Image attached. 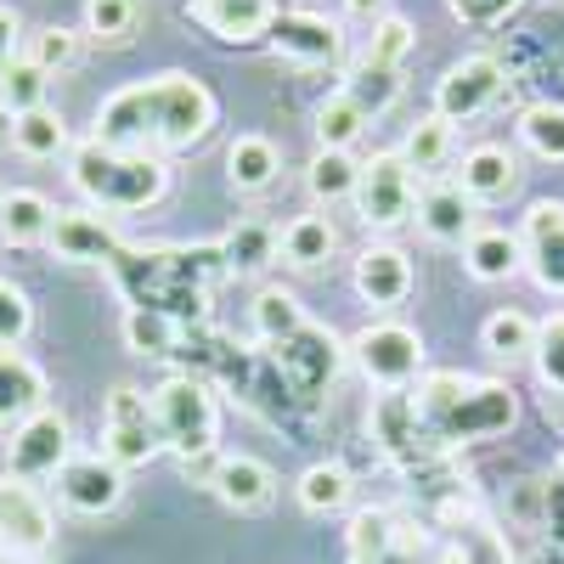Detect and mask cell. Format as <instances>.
<instances>
[{"label":"cell","instance_id":"1","mask_svg":"<svg viewBox=\"0 0 564 564\" xmlns=\"http://www.w3.org/2000/svg\"><path fill=\"white\" fill-rule=\"evenodd\" d=\"M220 124V102L215 90L181 68L148 74V79H130L119 90H108L102 108H97V141L108 148H130V153H193L215 135Z\"/></svg>","mask_w":564,"mask_h":564},{"label":"cell","instance_id":"2","mask_svg":"<svg viewBox=\"0 0 564 564\" xmlns=\"http://www.w3.org/2000/svg\"><path fill=\"white\" fill-rule=\"evenodd\" d=\"M226 276L220 243H198V249H124L113 260V282L130 300V311H159L175 322H204L209 311V289Z\"/></svg>","mask_w":564,"mask_h":564},{"label":"cell","instance_id":"3","mask_svg":"<svg viewBox=\"0 0 564 564\" xmlns=\"http://www.w3.org/2000/svg\"><path fill=\"white\" fill-rule=\"evenodd\" d=\"M406 395L417 406V423L430 430V441L446 446V452L475 446V441H497V435L513 430V417H520L513 390L497 384V379H475V372H423Z\"/></svg>","mask_w":564,"mask_h":564},{"label":"cell","instance_id":"4","mask_svg":"<svg viewBox=\"0 0 564 564\" xmlns=\"http://www.w3.org/2000/svg\"><path fill=\"white\" fill-rule=\"evenodd\" d=\"M68 181L74 193L102 209V215H141L170 193V164L153 153H130V148H108V141L85 135L68 148Z\"/></svg>","mask_w":564,"mask_h":564},{"label":"cell","instance_id":"5","mask_svg":"<svg viewBox=\"0 0 564 564\" xmlns=\"http://www.w3.org/2000/svg\"><path fill=\"white\" fill-rule=\"evenodd\" d=\"M148 401H153V423H159V446L175 463H198V457L220 452V401H215L209 379L170 372Z\"/></svg>","mask_w":564,"mask_h":564},{"label":"cell","instance_id":"6","mask_svg":"<svg viewBox=\"0 0 564 564\" xmlns=\"http://www.w3.org/2000/svg\"><path fill=\"white\" fill-rule=\"evenodd\" d=\"M345 564H435V536L395 502L356 508L345 525Z\"/></svg>","mask_w":564,"mask_h":564},{"label":"cell","instance_id":"7","mask_svg":"<svg viewBox=\"0 0 564 564\" xmlns=\"http://www.w3.org/2000/svg\"><path fill=\"white\" fill-rule=\"evenodd\" d=\"M339 361H345V345L327 334V327H316V322H305L294 339L271 345L276 384H282V395H294L300 406H316V401H322V390L334 384Z\"/></svg>","mask_w":564,"mask_h":564},{"label":"cell","instance_id":"8","mask_svg":"<svg viewBox=\"0 0 564 564\" xmlns=\"http://www.w3.org/2000/svg\"><path fill=\"white\" fill-rule=\"evenodd\" d=\"M350 356L372 390H412L423 379V339L406 322H367L350 339Z\"/></svg>","mask_w":564,"mask_h":564},{"label":"cell","instance_id":"9","mask_svg":"<svg viewBox=\"0 0 564 564\" xmlns=\"http://www.w3.org/2000/svg\"><path fill=\"white\" fill-rule=\"evenodd\" d=\"M361 226L372 231H395L417 215V175L406 170L401 153H372L361 159V175H356V193H350Z\"/></svg>","mask_w":564,"mask_h":564},{"label":"cell","instance_id":"10","mask_svg":"<svg viewBox=\"0 0 564 564\" xmlns=\"http://www.w3.org/2000/svg\"><path fill=\"white\" fill-rule=\"evenodd\" d=\"M74 457V430L57 406H40L34 417H23L12 441H7V475L23 480V486H45L57 480Z\"/></svg>","mask_w":564,"mask_h":564},{"label":"cell","instance_id":"11","mask_svg":"<svg viewBox=\"0 0 564 564\" xmlns=\"http://www.w3.org/2000/svg\"><path fill=\"white\" fill-rule=\"evenodd\" d=\"M430 525H435V564H513L508 536L480 508V497H463V502L441 508Z\"/></svg>","mask_w":564,"mask_h":564},{"label":"cell","instance_id":"12","mask_svg":"<svg viewBox=\"0 0 564 564\" xmlns=\"http://www.w3.org/2000/svg\"><path fill=\"white\" fill-rule=\"evenodd\" d=\"M159 446V423H153V401L141 395L135 384H113L102 395V457L119 468H141L153 463Z\"/></svg>","mask_w":564,"mask_h":564},{"label":"cell","instance_id":"13","mask_svg":"<svg viewBox=\"0 0 564 564\" xmlns=\"http://www.w3.org/2000/svg\"><path fill=\"white\" fill-rule=\"evenodd\" d=\"M57 542V513L40 497V486H23L0 475V553L7 558H45Z\"/></svg>","mask_w":564,"mask_h":564},{"label":"cell","instance_id":"14","mask_svg":"<svg viewBox=\"0 0 564 564\" xmlns=\"http://www.w3.org/2000/svg\"><path fill=\"white\" fill-rule=\"evenodd\" d=\"M508 90V68L497 63V57H486V52H475V57H463V63H452L441 79H435V113L446 119V124H463V119H480L497 97Z\"/></svg>","mask_w":564,"mask_h":564},{"label":"cell","instance_id":"15","mask_svg":"<svg viewBox=\"0 0 564 564\" xmlns=\"http://www.w3.org/2000/svg\"><path fill=\"white\" fill-rule=\"evenodd\" d=\"M45 249H52L57 260H68V265H108V271H113V260H119L130 243H124V231L113 226V215H102V209L85 204V209H57Z\"/></svg>","mask_w":564,"mask_h":564},{"label":"cell","instance_id":"16","mask_svg":"<svg viewBox=\"0 0 564 564\" xmlns=\"http://www.w3.org/2000/svg\"><path fill=\"white\" fill-rule=\"evenodd\" d=\"M271 52L300 68H339L345 63V29L322 12H276Z\"/></svg>","mask_w":564,"mask_h":564},{"label":"cell","instance_id":"17","mask_svg":"<svg viewBox=\"0 0 564 564\" xmlns=\"http://www.w3.org/2000/svg\"><path fill=\"white\" fill-rule=\"evenodd\" d=\"M520 254H525V271L536 276V289L564 300V204L558 198H536L525 209Z\"/></svg>","mask_w":564,"mask_h":564},{"label":"cell","instance_id":"18","mask_svg":"<svg viewBox=\"0 0 564 564\" xmlns=\"http://www.w3.org/2000/svg\"><path fill=\"white\" fill-rule=\"evenodd\" d=\"M57 497L68 513H85V520H102L124 502V468L108 457H68V468L57 475Z\"/></svg>","mask_w":564,"mask_h":564},{"label":"cell","instance_id":"19","mask_svg":"<svg viewBox=\"0 0 564 564\" xmlns=\"http://www.w3.org/2000/svg\"><path fill=\"white\" fill-rule=\"evenodd\" d=\"M282 12V0H186V18L220 45H254L271 40V23Z\"/></svg>","mask_w":564,"mask_h":564},{"label":"cell","instance_id":"20","mask_svg":"<svg viewBox=\"0 0 564 564\" xmlns=\"http://www.w3.org/2000/svg\"><path fill=\"white\" fill-rule=\"evenodd\" d=\"M356 294L372 305V311H395L406 294H412V260L395 249V243H367L356 254Z\"/></svg>","mask_w":564,"mask_h":564},{"label":"cell","instance_id":"21","mask_svg":"<svg viewBox=\"0 0 564 564\" xmlns=\"http://www.w3.org/2000/svg\"><path fill=\"white\" fill-rule=\"evenodd\" d=\"M209 491H215L231 513H260V508H271V497H276V475H271V463H260V457H249V452H220Z\"/></svg>","mask_w":564,"mask_h":564},{"label":"cell","instance_id":"22","mask_svg":"<svg viewBox=\"0 0 564 564\" xmlns=\"http://www.w3.org/2000/svg\"><path fill=\"white\" fill-rule=\"evenodd\" d=\"M475 209L480 204L468 198L457 181H435V186H423V193H417V226L430 231L435 243H468V238H475V231H480Z\"/></svg>","mask_w":564,"mask_h":564},{"label":"cell","instance_id":"23","mask_svg":"<svg viewBox=\"0 0 564 564\" xmlns=\"http://www.w3.org/2000/svg\"><path fill=\"white\" fill-rule=\"evenodd\" d=\"M45 395H52V384H45L40 361H29L23 350H0V430L12 435L23 417L45 406Z\"/></svg>","mask_w":564,"mask_h":564},{"label":"cell","instance_id":"24","mask_svg":"<svg viewBox=\"0 0 564 564\" xmlns=\"http://www.w3.org/2000/svg\"><path fill=\"white\" fill-rule=\"evenodd\" d=\"M457 186L475 204H497L520 186V159H513L502 141H480V148L463 153V170H457Z\"/></svg>","mask_w":564,"mask_h":564},{"label":"cell","instance_id":"25","mask_svg":"<svg viewBox=\"0 0 564 564\" xmlns=\"http://www.w3.org/2000/svg\"><path fill=\"white\" fill-rule=\"evenodd\" d=\"M52 220H57L52 198L34 193V186H12V193H0V238H7V243H18V249L45 243V238H52Z\"/></svg>","mask_w":564,"mask_h":564},{"label":"cell","instance_id":"26","mask_svg":"<svg viewBox=\"0 0 564 564\" xmlns=\"http://www.w3.org/2000/svg\"><path fill=\"white\" fill-rule=\"evenodd\" d=\"M276 254L289 260L294 271H322L327 260L339 254V231L327 215H294L289 226H282V238H276Z\"/></svg>","mask_w":564,"mask_h":564},{"label":"cell","instance_id":"27","mask_svg":"<svg viewBox=\"0 0 564 564\" xmlns=\"http://www.w3.org/2000/svg\"><path fill=\"white\" fill-rule=\"evenodd\" d=\"M282 170V153H276V141L271 135H238L226 148V186L231 193H265V186L276 181Z\"/></svg>","mask_w":564,"mask_h":564},{"label":"cell","instance_id":"28","mask_svg":"<svg viewBox=\"0 0 564 564\" xmlns=\"http://www.w3.org/2000/svg\"><path fill=\"white\" fill-rule=\"evenodd\" d=\"M345 97L367 113V119H379V113H390L395 102H401V68H384V63H372V57H356L350 68H345Z\"/></svg>","mask_w":564,"mask_h":564},{"label":"cell","instance_id":"29","mask_svg":"<svg viewBox=\"0 0 564 564\" xmlns=\"http://www.w3.org/2000/svg\"><path fill=\"white\" fill-rule=\"evenodd\" d=\"M276 238L282 231L265 226V220H238L220 238V260H226V276H249V271H265L276 260Z\"/></svg>","mask_w":564,"mask_h":564},{"label":"cell","instance_id":"30","mask_svg":"<svg viewBox=\"0 0 564 564\" xmlns=\"http://www.w3.org/2000/svg\"><path fill=\"white\" fill-rule=\"evenodd\" d=\"M463 265H468L475 282H508L525 265V254H520V238H513V231H475V238L463 243Z\"/></svg>","mask_w":564,"mask_h":564},{"label":"cell","instance_id":"31","mask_svg":"<svg viewBox=\"0 0 564 564\" xmlns=\"http://www.w3.org/2000/svg\"><path fill=\"white\" fill-rule=\"evenodd\" d=\"M294 491H300V508H305V513L327 520V513H345V508H350L356 480H350V468H345V463H311Z\"/></svg>","mask_w":564,"mask_h":564},{"label":"cell","instance_id":"32","mask_svg":"<svg viewBox=\"0 0 564 564\" xmlns=\"http://www.w3.org/2000/svg\"><path fill=\"white\" fill-rule=\"evenodd\" d=\"M124 339L135 356H175L186 339H193V322H175V316H159V311H124Z\"/></svg>","mask_w":564,"mask_h":564},{"label":"cell","instance_id":"33","mask_svg":"<svg viewBox=\"0 0 564 564\" xmlns=\"http://www.w3.org/2000/svg\"><path fill=\"white\" fill-rule=\"evenodd\" d=\"M480 345H486V356L491 361H531V350H536V322L525 316V311H491L486 316V327H480Z\"/></svg>","mask_w":564,"mask_h":564},{"label":"cell","instance_id":"34","mask_svg":"<svg viewBox=\"0 0 564 564\" xmlns=\"http://www.w3.org/2000/svg\"><path fill=\"white\" fill-rule=\"evenodd\" d=\"M12 148H18L23 159H68L74 135H68L63 113H52V108H34V113H18Z\"/></svg>","mask_w":564,"mask_h":564},{"label":"cell","instance_id":"35","mask_svg":"<svg viewBox=\"0 0 564 564\" xmlns=\"http://www.w3.org/2000/svg\"><path fill=\"white\" fill-rule=\"evenodd\" d=\"M372 119L345 97V90H334V97H322L316 102V148H334V153H350L356 141H361V130H367Z\"/></svg>","mask_w":564,"mask_h":564},{"label":"cell","instance_id":"36","mask_svg":"<svg viewBox=\"0 0 564 564\" xmlns=\"http://www.w3.org/2000/svg\"><path fill=\"white\" fill-rule=\"evenodd\" d=\"M395 153L406 159V170H412V175H430V170H441V164L452 159V124H446L441 113H423V119L406 130V141H401Z\"/></svg>","mask_w":564,"mask_h":564},{"label":"cell","instance_id":"37","mask_svg":"<svg viewBox=\"0 0 564 564\" xmlns=\"http://www.w3.org/2000/svg\"><path fill=\"white\" fill-rule=\"evenodd\" d=\"M249 316H254V334H260L265 345H282V339H294L300 327L311 322V316H305V305H300V300H294L289 289H265V294H254Z\"/></svg>","mask_w":564,"mask_h":564},{"label":"cell","instance_id":"38","mask_svg":"<svg viewBox=\"0 0 564 564\" xmlns=\"http://www.w3.org/2000/svg\"><path fill=\"white\" fill-rule=\"evenodd\" d=\"M356 175H361V164H356L350 153L316 148V159H311V170H305V186H311L316 204H339V198L356 193Z\"/></svg>","mask_w":564,"mask_h":564},{"label":"cell","instance_id":"39","mask_svg":"<svg viewBox=\"0 0 564 564\" xmlns=\"http://www.w3.org/2000/svg\"><path fill=\"white\" fill-rule=\"evenodd\" d=\"M520 141L536 159L564 164V102H531L520 113Z\"/></svg>","mask_w":564,"mask_h":564},{"label":"cell","instance_id":"40","mask_svg":"<svg viewBox=\"0 0 564 564\" xmlns=\"http://www.w3.org/2000/svg\"><path fill=\"white\" fill-rule=\"evenodd\" d=\"M141 23V0H85V34L102 45H124Z\"/></svg>","mask_w":564,"mask_h":564},{"label":"cell","instance_id":"41","mask_svg":"<svg viewBox=\"0 0 564 564\" xmlns=\"http://www.w3.org/2000/svg\"><path fill=\"white\" fill-rule=\"evenodd\" d=\"M23 57H29L34 68H45V74H63V68L79 63V34L63 29V23H45V29H34V34L23 40Z\"/></svg>","mask_w":564,"mask_h":564},{"label":"cell","instance_id":"42","mask_svg":"<svg viewBox=\"0 0 564 564\" xmlns=\"http://www.w3.org/2000/svg\"><path fill=\"white\" fill-rule=\"evenodd\" d=\"M45 85H52V74L34 68L29 57H18L7 74H0V102H7L12 113H34V108H45Z\"/></svg>","mask_w":564,"mask_h":564},{"label":"cell","instance_id":"43","mask_svg":"<svg viewBox=\"0 0 564 564\" xmlns=\"http://www.w3.org/2000/svg\"><path fill=\"white\" fill-rule=\"evenodd\" d=\"M531 367H536V379H542L553 395H564V311H553L547 322H536Z\"/></svg>","mask_w":564,"mask_h":564},{"label":"cell","instance_id":"44","mask_svg":"<svg viewBox=\"0 0 564 564\" xmlns=\"http://www.w3.org/2000/svg\"><path fill=\"white\" fill-rule=\"evenodd\" d=\"M34 334V300L12 276H0V350H18Z\"/></svg>","mask_w":564,"mask_h":564},{"label":"cell","instance_id":"45","mask_svg":"<svg viewBox=\"0 0 564 564\" xmlns=\"http://www.w3.org/2000/svg\"><path fill=\"white\" fill-rule=\"evenodd\" d=\"M406 52H412V23L390 12V18L372 23V40H367V52H361V57L384 63V68H401V63H406Z\"/></svg>","mask_w":564,"mask_h":564},{"label":"cell","instance_id":"46","mask_svg":"<svg viewBox=\"0 0 564 564\" xmlns=\"http://www.w3.org/2000/svg\"><path fill=\"white\" fill-rule=\"evenodd\" d=\"M520 7H525V0H446V12H452L457 23H468V29H497V23H508Z\"/></svg>","mask_w":564,"mask_h":564},{"label":"cell","instance_id":"47","mask_svg":"<svg viewBox=\"0 0 564 564\" xmlns=\"http://www.w3.org/2000/svg\"><path fill=\"white\" fill-rule=\"evenodd\" d=\"M23 57V18L12 7H0V74Z\"/></svg>","mask_w":564,"mask_h":564},{"label":"cell","instance_id":"48","mask_svg":"<svg viewBox=\"0 0 564 564\" xmlns=\"http://www.w3.org/2000/svg\"><path fill=\"white\" fill-rule=\"evenodd\" d=\"M345 12H350V18H367V23H379V18H390V0H345Z\"/></svg>","mask_w":564,"mask_h":564},{"label":"cell","instance_id":"49","mask_svg":"<svg viewBox=\"0 0 564 564\" xmlns=\"http://www.w3.org/2000/svg\"><path fill=\"white\" fill-rule=\"evenodd\" d=\"M12 130H18V113L0 102V148H12Z\"/></svg>","mask_w":564,"mask_h":564},{"label":"cell","instance_id":"50","mask_svg":"<svg viewBox=\"0 0 564 564\" xmlns=\"http://www.w3.org/2000/svg\"><path fill=\"white\" fill-rule=\"evenodd\" d=\"M558 486H564V457H558Z\"/></svg>","mask_w":564,"mask_h":564},{"label":"cell","instance_id":"51","mask_svg":"<svg viewBox=\"0 0 564 564\" xmlns=\"http://www.w3.org/2000/svg\"><path fill=\"white\" fill-rule=\"evenodd\" d=\"M0 564H18V558H0Z\"/></svg>","mask_w":564,"mask_h":564}]
</instances>
